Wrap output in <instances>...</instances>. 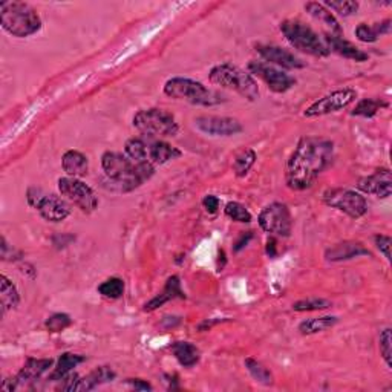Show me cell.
I'll use <instances>...</instances> for the list:
<instances>
[{"label":"cell","instance_id":"4316f807","mask_svg":"<svg viewBox=\"0 0 392 392\" xmlns=\"http://www.w3.org/2000/svg\"><path fill=\"white\" fill-rule=\"evenodd\" d=\"M0 304H2V313L14 310L20 304V294L17 286L13 284L8 276H0Z\"/></svg>","mask_w":392,"mask_h":392},{"label":"cell","instance_id":"d6986e66","mask_svg":"<svg viewBox=\"0 0 392 392\" xmlns=\"http://www.w3.org/2000/svg\"><path fill=\"white\" fill-rule=\"evenodd\" d=\"M173 299H186V294L183 288H181V279L178 276H170L165 281L164 290L160 294H156L154 299H150L149 302H146L145 307H142V311L152 313Z\"/></svg>","mask_w":392,"mask_h":392},{"label":"cell","instance_id":"5bb4252c","mask_svg":"<svg viewBox=\"0 0 392 392\" xmlns=\"http://www.w3.org/2000/svg\"><path fill=\"white\" fill-rule=\"evenodd\" d=\"M256 51L266 63L276 66L279 70H302L305 67V62L297 56H294L291 51L276 47V44H258Z\"/></svg>","mask_w":392,"mask_h":392},{"label":"cell","instance_id":"4dcf8cb0","mask_svg":"<svg viewBox=\"0 0 392 392\" xmlns=\"http://www.w3.org/2000/svg\"><path fill=\"white\" fill-rule=\"evenodd\" d=\"M244 365L247 368V371L250 373V375L256 382L263 384V386H271V384H273V374H271L270 369L263 366L261 361L253 357H248L245 359Z\"/></svg>","mask_w":392,"mask_h":392},{"label":"cell","instance_id":"74e56055","mask_svg":"<svg viewBox=\"0 0 392 392\" xmlns=\"http://www.w3.org/2000/svg\"><path fill=\"white\" fill-rule=\"evenodd\" d=\"M354 34H356L357 40L364 42V43H375L382 37L379 24H374V25L360 24L356 28V31H354Z\"/></svg>","mask_w":392,"mask_h":392},{"label":"cell","instance_id":"4fadbf2b","mask_svg":"<svg viewBox=\"0 0 392 392\" xmlns=\"http://www.w3.org/2000/svg\"><path fill=\"white\" fill-rule=\"evenodd\" d=\"M193 124L196 129L209 137H235L244 131L243 123L231 117L201 115L193 120Z\"/></svg>","mask_w":392,"mask_h":392},{"label":"cell","instance_id":"30bf717a","mask_svg":"<svg viewBox=\"0 0 392 392\" xmlns=\"http://www.w3.org/2000/svg\"><path fill=\"white\" fill-rule=\"evenodd\" d=\"M259 227L271 236L288 238L293 230V216L290 209L282 202H271L266 206L258 216Z\"/></svg>","mask_w":392,"mask_h":392},{"label":"cell","instance_id":"e575fe53","mask_svg":"<svg viewBox=\"0 0 392 392\" xmlns=\"http://www.w3.org/2000/svg\"><path fill=\"white\" fill-rule=\"evenodd\" d=\"M224 213H225V216L230 218L231 221L239 222V224H248V222H252V220H253V216H252L250 212H248V209L244 204H240V202H238V201L227 202V204H225V209H224Z\"/></svg>","mask_w":392,"mask_h":392},{"label":"cell","instance_id":"1f68e13d","mask_svg":"<svg viewBox=\"0 0 392 392\" xmlns=\"http://www.w3.org/2000/svg\"><path fill=\"white\" fill-rule=\"evenodd\" d=\"M256 160H258V155L253 149H245L240 152L235 161H233V172L238 178H244L248 175V172L252 170V168L254 165Z\"/></svg>","mask_w":392,"mask_h":392},{"label":"cell","instance_id":"d6a6232c","mask_svg":"<svg viewBox=\"0 0 392 392\" xmlns=\"http://www.w3.org/2000/svg\"><path fill=\"white\" fill-rule=\"evenodd\" d=\"M124 281L120 277H109L97 286L98 294H101V296L106 299H120L124 294Z\"/></svg>","mask_w":392,"mask_h":392},{"label":"cell","instance_id":"ee69618b","mask_svg":"<svg viewBox=\"0 0 392 392\" xmlns=\"http://www.w3.org/2000/svg\"><path fill=\"white\" fill-rule=\"evenodd\" d=\"M252 236H253V235H252V231H248V233H247V235H243V238H240V240H238V243H236L235 252H239V250H240V248H244V247H245V245L248 244V240H250V239H252Z\"/></svg>","mask_w":392,"mask_h":392},{"label":"cell","instance_id":"b9f144b4","mask_svg":"<svg viewBox=\"0 0 392 392\" xmlns=\"http://www.w3.org/2000/svg\"><path fill=\"white\" fill-rule=\"evenodd\" d=\"M44 193L40 190V188H35V187H31L28 190L26 193V199H28V204L31 206V207H37V204H39L40 199L43 198Z\"/></svg>","mask_w":392,"mask_h":392},{"label":"cell","instance_id":"52a82bcc","mask_svg":"<svg viewBox=\"0 0 392 392\" xmlns=\"http://www.w3.org/2000/svg\"><path fill=\"white\" fill-rule=\"evenodd\" d=\"M132 124L140 133L150 138L175 137L179 131L177 118L160 108L138 111L132 118Z\"/></svg>","mask_w":392,"mask_h":392},{"label":"cell","instance_id":"603a6c76","mask_svg":"<svg viewBox=\"0 0 392 392\" xmlns=\"http://www.w3.org/2000/svg\"><path fill=\"white\" fill-rule=\"evenodd\" d=\"M181 155H183V152H181L178 147L161 140L154 141L149 145V163H152L154 165H161L172 160H177Z\"/></svg>","mask_w":392,"mask_h":392},{"label":"cell","instance_id":"6da1fadb","mask_svg":"<svg viewBox=\"0 0 392 392\" xmlns=\"http://www.w3.org/2000/svg\"><path fill=\"white\" fill-rule=\"evenodd\" d=\"M334 158V142L319 137H302L291 152L285 169L286 187L294 192L310 188Z\"/></svg>","mask_w":392,"mask_h":392},{"label":"cell","instance_id":"836d02e7","mask_svg":"<svg viewBox=\"0 0 392 392\" xmlns=\"http://www.w3.org/2000/svg\"><path fill=\"white\" fill-rule=\"evenodd\" d=\"M331 307H333V304H331L328 299L310 297V299H302V300H297V302H294L293 310L297 313H310V311L328 310V308Z\"/></svg>","mask_w":392,"mask_h":392},{"label":"cell","instance_id":"60d3db41","mask_svg":"<svg viewBox=\"0 0 392 392\" xmlns=\"http://www.w3.org/2000/svg\"><path fill=\"white\" fill-rule=\"evenodd\" d=\"M220 206H221V201L216 195H206L204 198H202V207H204V210L209 215L218 213Z\"/></svg>","mask_w":392,"mask_h":392},{"label":"cell","instance_id":"8d00e7d4","mask_svg":"<svg viewBox=\"0 0 392 392\" xmlns=\"http://www.w3.org/2000/svg\"><path fill=\"white\" fill-rule=\"evenodd\" d=\"M72 322L74 320L71 319L70 314L54 313L52 316H49L47 322H44V327H47L49 333L57 334V333H62V331H65L66 328H70L72 325Z\"/></svg>","mask_w":392,"mask_h":392},{"label":"cell","instance_id":"9c48e42d","mask_svg":"<svg viewBox=\"0 0 392 392\" xmlns=\"http://www.w3.org/2000/svg\"><path fill=\"white\" fill-rule=\"evenodd\" d=\"M58 192L66 201H70L83 213H92L98 207V198L95 192L80 178L63 177L58 179Z\"/></svg>","mask_w":392,"mask_h":392},{"label":"cell","instance_id":"e0dca14e","mask_svg":"<svg viewBox=\"0 0 392 392\" xmlns=\"http://www.w3.org/2000/svg\"><path fill=\"white\" fill-rule=\"evenodd\" d=\"M323 42H325L327 48L329 52H334V54L341 56L343 58L352 60V62L364 63L369 58L365 51L359 49L356 44L351 43L350 40L343 39V35H334V34H325L323 37Z\"/></svg>","mask_w":392,"mask_h":392},{"label":"cell","instance_id":"83f0119b","mask_svg":"<svg viewBox=\"0 0 392 392\" xmlns=\"http://www.w3.org/2000/svg\"><path fill=\"white\" fill-rule=\"evenodd\" d=\"M337 322H338V318H336V316H322V318H311V319L300 322L297 329L300 334L313 336V334H319V333H323V331L336 327Z\"/></svg>","mask_w":392,"mask_h":392},{"label":"cell","instance_id":"ffe728a7","mask_svg":"<svg viewBox=\"0 0 392 392\" xmlns=\"http://www.w3.org/2000/svg\"><path fill=\"white\" fill-rule=\"evenodd\" d=\"M54 366V359H33L29 357L25 365L22 366V369L19 371V374L14 377L17 384L20 383H26V382H34L37 379L48 373L49 369Z\"/></svg>","mask_w":392,"mask_h":392},{"label":"cell","instance_id":"8fae6325","mask_svg":"<svg viewBox=\"0 0 392 392\" xmlns=\"http://www.w3.org/2000/svg\"><path fill=\"white\" fill-rule=\"evenodd\" d=\"M357 100V90L352 88H342L336 89L333 92L320 97L319 100L311 103L304 111V117L307 118H316V117H323L329 114H336L346 109Z\"/></svg>","mask_w":392,"mask_h":392},{"label":"cell","instance_id":"cb8c5ba5","mask_svg":"<svg viewBox=\"0 0 392 392\" xmlns=\"http://www.w3.org/2000/svg\"><path fill=\"white\" fill-rule=\"evenodd\" d=\"M115 377H117V374H115L114 369L109 368V366H100V368H97L95 371L89 373L86 377H83V379H79L74 391L95 389L97 386H100V384L112 382L115 379Z\"/></svg>","mask_w":392,"mask_h":392},{"label":"cell","instance_id":"f1b7e54d","mask_svg":"<svg viewBox=\"0 0 392 392\" xmlns=\"http://www.w3.org/2000/svg\"><path fill=\"white\" fill-rule=\"evenodd\" d=\"M388 106H389L388 101L379 100V98H364V100H360L356 104V108L352 109L351 115L364 117V118H373V117L379 114L380 111L386 109Z\"/></svg>","mask_w":392,"mask_h":392},{"label":"cell","instance_id":"7a4b0ae2","mask_svg":"<svg viewBox=\"0 0 392 392\" xmlns=\"http://www.w3.org/2000/svg\"><path fill=\"white\" fill-rule=\"evenodd\" d=\"M101 169L112 186L120 192H132L154 177L155 165L149 161H132L126 154L104 152L101 155Z\"/></svg>","mask_w":392,"mask_h":392},{"label":"cell","instance_id":"8992f818","mask_svg":"<svg viewBox=\"0 0 392 392\" xmlns=\"http://www.w3.org/2000/svg\"><path fill=\"white\" fill-rule=\"evenodd\" d=\"M279 28H281V33L286 42L294 49L313 57H328L331 54L323 39H320L319 34L304 22L297 19H286Z\"/></svg>","mask_w":392,"mask_h":392},{"label":"cell","instance_id":"ac0fdd59","mask_svg":"<svg viewBox=\"0 0 392 392\" xmlns=\"http://www.w3.org/2000/svg\"><path fill=\"white\" fill-rule=\"evenodd\" d=\"M360 256H371L365 244L359 240H343V243L334 244L333 247L327 248L325 259L328 262H342L360 258Z\"/></svg>","mask_w":392,"mask_h":392},{"label":"cell","instance_id":"5b68a950","mask_svg":"<svg viewBox=\"0 0 392 392\" xmlns=\"http://www.w3.org/2000/svg\"><path fill=\"white\" fill-rule=\"evenodd\" d=\"M209 80L216 86L235 90L248 101H256L259 98V85L250 72L231 63H221L213 66L209 72Z\"/></svg>","mask_w":392,"mask_h":392},{"label":"cell","instance_id":"f546056e","mask_svg":"<svg viewBox=\"0 0 392 392\" xmlns=\"http://www.w3.org/2000/svg\"><path fill=\"white\" fill-rule=\"evenodd\" d=\"M149 145L146 140L140 137H133L126 141L124 145V154L131 158L132 161L145 163L149 161Z\"/></svg>","mask_w":392,"mask_h":392},{"label":"cell","instance_id":"7c38bea8","mask_svg":"<svg viewBox=\"0 0 392 392\" xmlns=\"http://www.w3.org/2000/svg\"><path fill=\"white\" fill-rule=\"evenodd\" d=\"M248 72L253 77L261 79L266 83L270 90H273L276 94H285L296 85V79L291 77L290 74L284 72L276 66H271L266 62H258V60H252L248 63Z\"/></svg>","mask_w":392,"mask_h":392},{"label":"cell","instance_id":"484cf974","mask_svg":"<svg viewBox=\"0 0 392 392\" xmlns=\"http://www.w3.org/2000/svg\"><path fill=\"white\" fill-rule=\"evenodd\" d=\"M83 361H86V356H80V354H72V352H63L62 356L58 357L57 365L54 366V371H52V374L49 375V380L60 382L63 377L71 374L74 371V368L81 365Z\"/></svg>","mask_w":392,"mask_h":392},{"label":"cell","instance_id":"7402d4cb","mask_svg":"<svg viewBox=\"0 0 392 392\" xmlns=\"http://www.w3.org/2000/svg\"><path fill=\"white\" fill-rule=\"evenodd\" d=\"M304 8L313 19L320 22L322 25L328 26L331 29V34H334V35H342L343 34V29H342L341 24H338V20L336 19L334 14L331 13L323 3L308 2V3L304 5Z\"/></svg>","mask_w":392,"mask_h":392},{"label":"cell","instance_id":"44dd1931","mask_svg":"<svg viewBox=\"0 0 392 392\" xmlns=\"http://www.w3.org/2000/svg\"><path fill=\"white\" fill-rule=\"evenodd\" d=\"M62 168L67 177L83 178L89 172V160L80 150H66L62 156Z\"/></svg>","mask_w":392,"mask_h":392},{"label":"cell","instance_id":"277c9868","mask_svg":"<svg viewBox=\"0 0 392 392\" xmlns=\"http://www.w3.org/2000/svg\"><path fill=\"white\" fill-rule=\"evenodd\" d=\"M163 92L173 100L187 101L195 106H216L224 101V97L209 89L204 83L187 77H172L164 83Z\"/></svg>","mask_w":392,"mask_h":392},{"label":"cell","instance_id":"ab89813d","mask_svg":"<svg viewBox=\"0 0 392 392\" xmlns=\"http://www.w3.org/2000/svg\"><path fill=\"white\" fill-rule=\"evenodd\" d=\"M374 240H375V245L380 250V253H383V256H384V258H386V261L391 262V244H392L391 236H388V235H377L374 238Z\"/></svg>","mask_w":392,"mask_h":392},{"label":"cell","instance_id":"2e32d148","mask_svg":"<svg viewBox=\"0 0 392 392\" xmlns=\"http://www.w3.org/2000/svg\"><path fill=\"white\" fill-rule=\"evenodd\" d=\"M35 209L48 222H62L71 215L70 204L65 198H60L57 195H44Z\"/></svg>","mask_w":392,"mask_h":392},{"label":"cell","instance_id":"f6af8a7d","mask_svg":"<svg viewBox=\"0 0 392 392\" xmlns=\"http://www.w3.org/2000/svg\"><path fill=\"white\" fill-rule=\"evenodd\" d=\"M275 248H276V240L273 238H270L268 243H267V254L270 256V258H275V256H276Z\"/></svg>","mask_w":392,"mask_h":392},{"label":"cell","instance_id":"7bdbcfd3","mask_svg":"<svg viewBox=\"0 0 392 392\" xmlns=\"http://www.w3.org/2000/svg\"><path fill=\"white\" fill-rule=\"evenodd\" d=\"M127 383H129L132 388L140 389V391H150V389H152V384L145 382V380H141V379H127Z\"/></svg>","mask_w":392,"mask_h":392},{"label":"cell","instance_id":"d4e9b609","mask_svg":"<svg viewBox=\"0 0 392 392\" xmlns=\"http://www.w3.org/2000/svg\"><path fill=\"white\" fill-rule=\"evenodd\" d=\"M170 350L183 368H193L199 364L201 352L198 346H195L190 342H175L170 346Z\"/></svg>","mask_w":392,"mask_h":392},{"label":"cell","instance_id":"ba28073f","mask_svg":"<svg viewBox=\"0 0 392 392\" xmlns=\"http://www.w3.org/2000/svg\"><path fill=\"white\" fill-rule=\"evenodd\" d=\"M323 202L328 207L336 209L346 216L352 218V220H359L368 212L365 196L356 190H350V188H328L323 192Z\"/></svg>","mask_w":392,"mask_h":392},{"label":"cell","instance_id":"f35d334b","mask_svg":"<svg viewBox=\"0 0 392 392\" xmlns=\"http://www.w3.org/2000/svg\"><path fill=\"white\" fill-rule=\"evenodd\" d=\"M379 348H380V356L383 357V360L386 361V365L391 368L392 361V336H391V328H384L380 334L379 338Z\"/></svg>","mask_w":392,"mask_h":392},{"label":"cell","instance_id":"3957f363","mask_svg":"<svg viewBox=\"0 0 392 392\" xmlns=\"http://www.w3.org/2000/svg\"><path fill=\"white\" fill-rule=\"evenodd\" d=\"M0 25L10 35L26 39L40 31L42 19L29 3L11 0L0 3Z\"/></svg>","mask_w":392,"mask_h":392},{"label":"cell","instance_id":"9a60e30c","mask_svg":"<svg viewBox=\"0 0 392 392\" xmlns=\"http://www.w3.org/2000/svg\"><path fill=\"white\" fill-rule=\"evenodd\" d=\"M357 188L361 193L374 195L377 198L386 199L392 193V175L389 169H379L373 175L360 178Z\"/></svg>","mask_w":392,"mask_h":392},{"label":"cell","instance_id":"d590c367","mask_svg":"<svg viewBox=\"0 0 392 392\" xmlns=\"http://www.w3.org/2000/svg\"><path fill=\"white\" fill-rule=\"evenodd\" d=\"M323 5L329 11H334L338 16L343 17H350L359 10V2H351V0H325Z\"/></svg>","mask_w":392,"mask_h":392}]
</instances>
